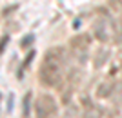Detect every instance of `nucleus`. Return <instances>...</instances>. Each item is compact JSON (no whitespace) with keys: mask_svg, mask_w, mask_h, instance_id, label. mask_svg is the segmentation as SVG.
<instances>
[{"mask_svg":"<svg viewBox=\"0 0 122 118\" xmlns=\"http://www.w3.org/2000/svg\"><path fill=\"white\" fill-rule=\"evenodd\" d=\"M7 40H9L7 36H4V38H2V51H4V49H5V44H7Z\"/></svg>","mask_w":122,"mask_h":118,"instance_id":"nucleus-13","label":"nucleus"},{"mask_svg":"<svg viewBox=\"0 0 122 118\" xmlns=\"http://www.w3.org/2000/svg\"><path fill=\"white\" fill-rule=\"evenodd\" d=\"M107 5H109L115 13L122 15V0H109V2H107Z\"/></svg>","mask_w":122,"mask_h":118,"instance_id":"nucleus-9","label":"nucleus"},{"mask_svg":"<svg viewBox=\"0 0 122 118\" xmlns=\"http://www.w3.org/2000/svg\"><path fill=\"white\" fill-rule=\"evenodd\" d=\"M86 118H100V109L98 107H89V111L86 113Z\"/></svg>","mask_w":122,"mask_h":118,"instance_id":"nucleus-10","label":"nucleus"},{"mask_svg":"<svg viewBox=\"0 0 122 118\" xmlns=\"http://www.w3.org/2000/svg\"><path fill=\"white\" fill-rule=\"evenodd\" d=\"M38 78L46 87H55L62 82V66L51 64V62H42L40 71H38Z\"/></svg>","mask_w":122,"mask_h":118,"instance_id":"nucleus-1","label":"nucleus"},{"mask_svg":"<svg viewBox=\"0 0 122 118\" xmlns=\"http://www.w3.org/2000/svg\"><path fill=\"white\" fill-rule=\"evenodd\" d=\"M89 44H91V36L87 35V33H78V35H75L71 40H69V47H71L75 53L86 51L87 47H89Z\"/></svg>","mask_w":122,"mask_h":118,"instance_id":"nucleus-3","label":"nucleus"},{"mask_svg":"<svg viewBox=\"0 0 122 118\" xmlns=\"http://www.w3.org/2000/svg\"><path fill=\"white\" fill-rule=\"evenodd\" d=\"M56 102L51 94H40L35 100V114L36 118H56Z\"/></svg>","mask_w":122,"mask_h":118,"instance_id":"nucleus-2","label":"nucleus"},{"mask_svg":"<svg viewBox=\"0 0 122 118\" xmlns=\"http://www.w3.org/2000/svg\"><path fill=\"white\" fill-rule=\"evenodd\" d=\"M93 33H95V38L100 42H107L111 35V26H107L106 22H95L93 24Z\"/></svg>","mask_w":122,"mask_h":118,"instance_id":"nucleus-5","label":"nucleus"},{"mask_svg":"<svg viewBox=\"0 0 122 118\" xmlns=\"http://www.w3.org/2000/svg\"><path fill=\"white\" fill-rule=\"evenodd\" d=\"M111 93H113V84H107V82L100 84V85H98V89H97V94H98L100 98H107Z\"/></svg>","mask_w":122,"mask_h":118,"instance_id":"nucleus-6","label":"nucleus"},{"mask_svg":"<svg viewBox=\"0 0 122 118\" xmlns=\"http://www.w3.org/2000/svg\"><path fill=\"white\" fill-rule=\"evenodd\" d=\"M109 26H111V35H113V38H115L117 42H120V40H122V22L115 20V22H111Z\"/></svg>","mask_w":122,"mask_h":118,"instance_id":"nucleus-7","label":"nucleus"},{"mask_svg":"<svg viewBox=\"0 0 122 118\" xmlns=\"http://www.w3.org/2000/svg\"><path fill=\"white\" fill-rule=\"evenodd\" d=\"M44 60L51 62V64H56V66H64V62H66V49L64 47H51V49L46 51Z\"/></svg>","mask_w":122,"mask_h":118,"instance_id":"nucleus-4","label":"nucleus"},{"mask_svg":"<svg viewBox=\"0 0 122 118\" xmlns=\"http://www.w3.org/2000/svg\"><path fill=\"white\" fill-rule=\"evenodd\" d=\"M31 42H33V36H31V35H27V36L24 38V40L20 42V46H22V47H27V46L31 44Z\"/></svg>","mask_w":122,"mask_h":118,"instance_id":"nucleus-12","label":"nucleus"},{"mask_svg":"<svg viewBox=\"0 0 122 118\" xmlns=\"http://www.w3.org/2000/svg\"><path fill=\"white\" fill-rule=\"evenodd\" d=\"M29 104H31V93H27L24 98V116L29 114Z\"/></svg>","mask_w":122,"mask_h":118,"instance_id":"nucleus-11","label":"nucleus"},{"mask_svg":"<svg viewBox=\"0 0 122 118\" xmlns=\"http://www.w3.org/2000/svg\"><path fill=\"white\" fill-rule=\"evenodd\" d=\"M107 57H109V53H107L106 49H100V51H98V55H97V60H95V67L104 66V64H106V60H107Z\"/></svg>","mask_w":122,"mask_h":118,"instance_id":"nucleus-8","label":"nucleus"}]
</instances>
